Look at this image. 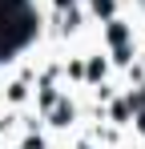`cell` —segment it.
Returning <instances> with one entry per match:
<instances>
[{
	"mask_svg": "<svg viewBox=\"0 0 145 149\" xmlns=\"http://www.w3.org/2000/svg\"><path fill=\"white\" fill-rule=\"evenodd\" d=\"M109 40H113V45H117V49H121V45L129 40V28L121 24V20H109Z\"/></svg>",
	"mask_w": 145,
	"mask_h": 149,
	"instance_id": "1",
	"label": "cell"
},
{
	"mask_svg": "<svg viewBox=\"0 0 145 149\" xmlns=\"http://www.w3.org/2000/svg\"><path fill=\"white\" fill-rule=\"evenodd\" d=\"M72 121V105H56V121L52 125H69Z\"/></svg>",
	"mask_w": 145,
	"mask_h": 149,
	"instance_id": "2",
	"label": "cell"
},
{
	"mask_svg": "<svg viewBox=\"0 0 145 149\" xmlns=\"http://www.w3.org/2000/svg\"><path fill=\"white\" fill-rule=\"evenodd\" d=\"M93 12L97 16H113V0H93Z\"/></svg>",
	"mask_w": 145,
	"mask_h": 149,
	"instance_id": "3",
	"label": "cell"
},
{
	"mask_svg": "<svg viewBox=\"0 0 145 149\" xmlns=\"http://www.w3.org/2000/svg\"><path fill=\"white\" fill-rule=\"evenodd\" d=\"M85 73H89V81H97V77H105V61H93V65H89Z\"/></svg>",
	"mask_w": 145,
	"mask_h": 149,
	"instance_id": "4",
	"label": "cell"
},
{
	"mask_svg": "<svg viewBox=\"0 0 145 149\" xmlns=\"http://www.w3.org/2000/svg\"><path fill=\"white\" fill-rule=\"evenodd\" d=\"M137 125H141V133H145V113H141V121H137Z\"/></svg>",
	"mask_w": 145,
	"mask_h": 149,
	"instance_id": "5",
	"label": "cell"
}]
</instances>
